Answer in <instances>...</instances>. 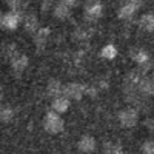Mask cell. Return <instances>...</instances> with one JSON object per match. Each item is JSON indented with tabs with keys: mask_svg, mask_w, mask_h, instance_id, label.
<instances>
[{
	"mask_svg": "<svg viewBox=\"0 0 154 154\" xmlns=\"http://www.w3.org/2000/svg\"><path fill=\"white\" fill-rule=\"evenodd\" d=\"M45 130L51 134H57L63 130V120L56 112H49L45 117Z\"/></svg>",
	"mask_w": 154,
	"mask_h": 154,
	"instance_id": "obj_1",
	"label": "cell"
},
{
	"mask_svg": "<svg viewBox=\"0 0 154 154\" xmlns=\"http://www.w3.org/2000/svg\"><path fill=\"white\" fill-rule=\"evenodd\" d=\"M83 93H85V88L79 83H68L65 86H62V96L66 97L68 100L69 99L79 100V99H82Z\"/></svg>",
	"mask_w": 154,
	"mask_h": 154,
	"instance_id": "obj_2",
	"label": "cell"
},
{
	"mask_svg": "<svg viewBox=\"0 0 154 154\" xmlns=\"http://www.w3.org/2000/svg\"><path fill=\"white\" fill-rule=\"evenodd\" d=\"M120 122H122V125H125V126H134L136 123H137V111H134V109H125V111H122L120 112Z\"/></svg>",
	"mask_w": 154,
	"mask_h": 154,
	"instance_id": "obj_3",
	"label": "cell"
},
{
	"mask_svg": "<svg viewBox=\"0 0 154 154\" xmlns=\"http://www.w3.org/2000/svg\"><path fill=\"white\" fill-rule=\"evenodd\" d=\"M26 65H28V57L26 56H22V54H19L17 57H14V59L11 60L12 71H16L17 74H20L22 71H25Z\"/></svg>",
	"mask_w": 154,
	"mask_h": 154,
	"instance_id": "obj_4",
	"label": "cell"
},
{
	"mask_svg": "<svg viewBox=\"0 0 154 154\" xmlns=\"http://www.w3.org/2000/svg\"><path fill=\"white\" fill-rule=\"evenodd\" d=\"M20 14H16V12H8V14L3 16V28H8V29H14L17 25H19V20H20Z\"/></svg>",
	"mask_w": 154,
	"mask_h": 154,
	"instance_id": "obj_5",
	"label": "cell"
},
{
	"mask_svg": "<svg viewBox=\"0 0 154 154\" xmlns=\"http://www.w3.org/2000/svg\"><path fill=\"white\" fill-rule=\"evenodd\" d=\"M48 34H49V29H46V28L38 29V31L34 34V42H35V46H37L38 49H43V48H45Z\"/></svg>",
	"mask_w": 154,
	"mask_h": 154,
	"instance_id": "obj_6",
	"label": "cell"
},
{
	"mask_svg": "<svg viewBox=\"0 0 154 154\" xmlns=\"http://www.w3.org/2000/svg\"><path fill=\"white\" fill-rule=\"evenodd\" d=\"M96 148V140L93 137H89V136H85L79 140V149L83 151V152H91L94 151Z\"/></svg>",
	"mask_w": 154,
	"mask_h": 154,
	"instance_id": "obj_7",
	"label": "cell"
},
{
	"mask_svg": "<svg viewBox=\"0 0 154 154\" xmlns=\"http://www.w3.org/2000/svg\"><path fill=\"white\" fill-rule=\"evenodd\" d=\"M137 3H134V2H131V3H126V5H123L120 9H119V17L120 19H128V17H131L134 12L137 11Z\"/></svg>",
	"mask_w": 154,
	"mask_h": 154,
	"instance_id": "obj_8",
	"label": "cell"
},
{
	"mask_svg": "<svg viewBox=\"0 0 154 154\" xmlns=\"http://www.w3.org/2000/svg\"><path fill=\"white\" fill-rule=\"evenodd\" d=\"M68 106H69V100H68L66 97H63V96L54 99V102H53V108H54V111L59 112V114H60V112H65V111L68 109Z\"/></svg>",
	"mask_w": 154,
	"mask_h": 154,
	"instance_id": "obj_9",
	"label": "cell"
},
{
	"mask_svg": "<svg viewBox=\"0 0 154 154\" xmlns=\"http://www.w3.org/2000/svg\"><path fill=\"white\" fill-rule=\"evenodd\" d=\"M85 14L91 19H97L102 14V5L100 3H88L85 6Z\"/></svg>",
	"mask_w": 154,
	"mask_h": 154,
	"instance_id": "obj_10",
	"label": "cell"
},
{
	"mask_svg": "<svg viewBox=\"0 0 154 154\" xmlns=\"http://www.w3.org/2000/svg\"><path fill=\"white\" fill-rule=\"evenodd\" d=\"M23 22H25V29H26L28 32H31V34H35L37 32L38 22H37V19L34 16H26V17L23 19Z\"/></svg>",
	"mask_w": 154,
	"mask_h": 154,
	"instance_id": "obj_11",
	"label": "cell"
},
{
	"mask_svg": "<svg viewBox=\"0 0 154 154\" xmlns=\"http://www.w3.org/2000/svg\"><path fill=\"white\" fill-rule=\"evenodd\" d=\"M48 94L56 97V99L62 96V85H60L59 80H51L48 83Z\"/></svg>",
	"mask_w": 154,
	"mask_h": 154,
	"instance_id": "obj_12",
	"label": "cell"
},
{
	"mask_svg": "<svg viewBox=\"0 0 154 154\" xmlns=\"http://www.w3.org/2000/svg\"><path fill=\"white\" fill-rule=\"evenodd\" d=\"M54 16L59 19V20H65L69 17V8L65 5V3H60L54 8Z\"/></svg>",
	"mask_w": 154,
	"mask_h": 154,
	"instance_id": "obj_13",
	"label": "cell"
},
{
	"mask_svg": "<svg viewBox=\"0 0 154 154\" xmlns=\"http://www.w3.org/2000/svg\"><path fill=\"white\" fill-rule=\"evenodd\" d=\"M140 28H142L143 31H152L154 28V19L152 16H143L142 19H140Z\"/></svg>",
	"mask_w": 154,
	"mask_h": 154,
	"instance_id": "obj_14",
	"label": "cell"
},
{
	"mask_svg": "<svg viewBox=\"0 0 154 154\" xmlns=\"http://www.w3.org/2000/svg\"><path fill=\"white\" fill-rule=\"evenodd\" d=\"M12 116H14V112H12V109L8 105H2V106H0V120H2V122L12 120Z\"/></svg>",
	"mask_w": 154,
	"mask_h": 154,
	"instance_id": "obj_15",
	"label": "cell"
},
{
	"mask_svg": "<svg viewBox=\"0 0 154 154\" xmlns=\"http://www.w3.org/2000/svg\"><path fill=\"white\" fill-rule=\"evenodd\" d=\"M137 85H139L140 93H143V94H152V82L149 79H142Z\"/></svg>",
	"mask_w": 154,
	"mask_h": 154,
	"instance_id": "obj_16",
	"label": "cell"
},
{
	"mask_svg": "<svg viewBox=\"0 0 154 154\" xmlns=\"http://www.w3.org/2000/svg\"><path fill=\"white\" fill-rule=\"evenodd\" d=\"M20 53L17 51V46L14 45V43H8V45H5V56L9 59V62L14 59V57H17Z\"/></svg>",
	"mask_w": 154,
	"mask_h": 154,
	"instance_id": "obj_17",
	"label": "cell"
},
{
	"mask_svg": "<svg viewBox=\"0 0 154 154\" xmlns=\"http://www.w3.org/2000/svg\"><path fill=\"white\" fill-rule=\"evenodd\" d=\"M116 56H117V49H116L112 45L103 46V49H102V57H105V59H114Z\"/></svg>",
	"mask_w": 154,
	"mask_h": 154,
	"instance_id": "obj_18",
	"label": "cell"
},
{
	"mask_svg": "<svg viewBox=\"0 0 154 154\" xmlns=\"http://www.w3.org/2000/svg\"><path fill=\"white\" fill-rule=\"evenodd\" d=\"M139 65H143V63H146L148 62V54L145 53V51H136L134 53V56H131Z\"/></svg>",
	"mask_w": 154,
	"mask_h": 154,
	"instance_id": "obj_19",
	"label": "cell"
},
{
	"mask_svg": "<svg viewBox=\"0 0 154 154\" xmlns=\"http://www.w3.org/2000/svg\"><path fill=\"white\" fill-rule=\"evenodd\" d=\"M142 152L143 154H154V145L152 142H145L142 146Z\"/></svg>",
	"mask_w": 154,
	"mask_h": 154,
	"instance_id": "obj_20",
	"label": "cell"
},
{
	"mask_svg": "<svg viewBox=\"0 0 154 154\" xmlns=\"http://www.w3.org/2000/svg\"><path fill=\"white\" fill-rule=\"evenodd\" d=\"M103 154H112V143H105L103 145Z\"/></svg>",
	"mask_w": 154,
	"mask_h": 154,
	"instance_id": "obj_21",
	"label": "cell"
},
{
	"mask_svg": "<svg viewBox=\"0 0 154 154\" xmlns=\"http://www.w3.org/2000/svg\"><path fill=\"white\" fill-rule=\"evenodd\" d=\"M112 154H122V146L119 143H114L112 145Z\"/></svg>",
	"mask_w": 154,
	"mask_h": 154,
	"instance_id": "obj_22",
	"label": "cell"
},
{
	"mask_svg": "<svg viewBox=\"0 0 154 154\" xmlns=\"http://www.w3.org/2000/svg\"><path fill=\"white\" fill-rule=\"evenodd\" d=\"M48 6H49V3H48V2H45V3H43V8H42V9H43V11H46V9H48Z\"/></svg>",
	"mask_w": 154,
	"mask_h": 154,
	"instance_id": "obj_23",
	"label": "cell"
},
{
	"mask_svg": "<svg viewBox=\"0 0 154 154\" xmlns=\"http://www.w3.org/2000/svg\"><path fill=\"white\" fill-rule=\"evenodd\" d=\"M0 26H3V16L0 14Z\"/></svg>",
	"mask_w": 154,
	"mask_h": 154,
	"instance_id": "obj_24",
	"label": "cell"
},
{
	"mask_svg": "<svg viewBox=\"0 0 154 154\" xmlns=\"http://www.w3.org/2000/svg\"><path fill=\"white\" fill-rule=\"evenodd\" d=\"M0 122H2V120H0Z\"/></svg>",
	"mask_w": 154,
	"mask_h": 154,
	"instance_id": "obj_25",
	"label": "cell"
}]
</instances>
